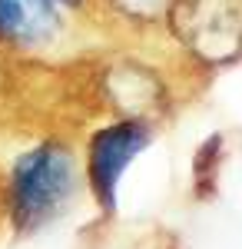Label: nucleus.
Listing matches in <instances>:
<instances>
[{
	"label": "nucleus",
	"mask_w": 242,
	"mask_h": 249,
	"mask_svg": "<svg viewBox=\"0 0 242 249\" xmlns=\"http://www.w3.org/2000/svg\"><path fill=\"white\" fill-rule=\"evenodd\" d=\"M83 170L67 140H40L10 163L3 213L14 236L27 239L60 223L80 196Z\"/></svg>",
	"instance_id": "f257e3e1"
},
{
	"label": "nucleus",
	"mask_w": 242,
	"mask_h": 249,
	"mask_svg": "<svg viewBox=\"0 0 242 249\" xmlns=\"http://www.w3.org/2000/svg\"><path fill=\"white\" fill-rule=\"evenodd\" d=\"M153 143V123L139 120V116H126V120H113L106 126H100L90 143H86V163H83V179L86 190L93 196L100 213L113 216L116 210V193H120V179L136 156Z\"/></svg>",
	"instance_id": "f03ea898"
},
{
	"label": "nucleus",
	"mask_w": 242,
	"mask_h": 249,
	"mask_svg": "<svg viewBox=\"0 0 242 249\" xmlns=\"http://www.w3.org/2000/svg\"><path fill=\"white\" fill-rule=\"evenodd\" d=\"M60 30L56 0H0V43L34 50L50 43Z\"/></svg>",
	"instance_id": "7ed1b4c3"
},
{
	"label": "nucleus",
	"mask_w": 242,
	"mask_h": 249,
	"mask_svg": "<svg viewBox=\"0 0 242 249\" xmlns=\"http://www.w3.org/2000/svg\"><path fill=\"white\" fill-rule=\"evenodd\" d=\"M223 150H225L223 133H212L196 150V156H192V186H196V193L203 199H212V193H216V176H219Z\"/></svg>",
	"instance_id": "20e7f679"
},
{
	"label": "nucleus",
	"mask_w": 242,
	"mask_h": 249,
	"mask_svg": "<svg viewBox=\"0 0 242 249\" xmlns=\"http://www.w3.org/2000/svg\"><path fill=\"white\" fill-rule=\"evenodd\" d=\"M56 3H63V7H80L83 0H56Z\"/></svg>",
	"instance_id": "39448f33"
}]
</instances>
